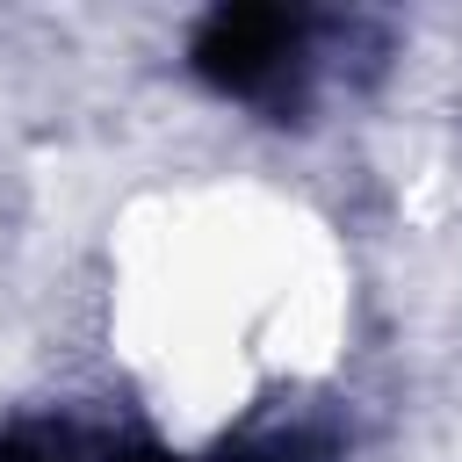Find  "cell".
I'll return each instance as SVG.
<instances>
[{
	"instance_id": "2",
	"label": "cell",
	"mask_w": 462,
	"mask_h": 462,
	"mask_svg": "<svg viewBox=\"0 0 462 462\" xmlns=\"http://www.w3.org/2000/svg\"><path fill=\"white\" fill-rule=\"evenodd\" d=\"M310 455H325L318 433H282V440H260V448H231L224 462H310Z\"/></svg>"
},
{
	"instance_id": "1",
	"label": "cell",
	"mask_w": 462,
	"mask_h": 462,
	"mask_svg": "<svg viewBox=\"0 0 462 462\" xmlns=\"http://www.w3.org/2000/svg\"><path fill=\"white\" fill-rule=\"evenodd\" d=\"M188 65L217 94L274 101L282 108L296 94V72H303V14H282V7H217V14H202L195 43H188Z\"/></svg>"
},
{
	"instance_id": "3",
	"label": "cell",
	"mask_w": 462,
	"mask_h": 462,
	"mask_svg": "<svg viewBox=\"0 0 462 462\" xmlns=\"http://www.w3.org/2000/svg\"><path fill=\"white\" fill-rule=\"evenodd\" d=\"M116 462H173V455H159V448H123Z\"/></svg>"
},
{
	"instance_id": "4",
	"label": "cell",
	"mask_w": 462,
	"mask_h": 462,
	"mask_svg": "<svg viewBox=\"0 0 462 462\" xmlns=\"http://www.w3.org/2000/svg\"><path fill=\"white\" fill-rule=\"evenodd\" d=\"M0 462H51V455H29V448H14V440H0Z\"/></svg>"
}]
</instances>
